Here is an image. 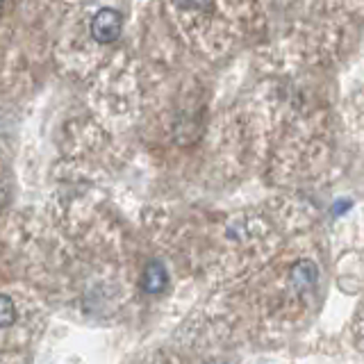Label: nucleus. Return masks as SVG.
<instances>
[{
	"label": "nucleus",
	"mask_w": 364,
	"mask_h": 364,
	"mask_svg": "<svg viewBox=\"0 0 364 364\" xmlns=\"http://www.w3.org/2000/svg\"><path fill=\"white\" fill-rule=\"evenodd\" d=\"M0 11H3V0H0Z\"/></svg>",
	"instance_id": "423d86ee"
},
{
	"label": "nucleus",
	"mask_w": 364,
	"mask_h": 364,
	"mask_svg": "<svg viewBox=\"0 0 364 364\" xmlns=\"http://www.w3.org/2000/svg\"><path fill=\"white\" fill-rule=\"evenodd\" d=\"M16 321V307L9 296L0 294V328H9Z\"/></svg>",
	"instance_id": "20e7f679"
},
{
	"label": "nucleus",
	"mask_w": 364,
	"mask_h": 364,
	"mask_svg": "<svg viewBox=\"0 0 364 364\" xmlns=\"http://www.w3.org/2000/svg\"><path fill=\"white\" fill-rule=\"evenodd\" d=\"M178 3H180L182 7H200V5H205V3H210V0H178Z\"/></svg>",
	"instance_id": "39448f33"
},
{
	"label": "nucleus",
	"mask_w": 364,
	"mask_h": 364,
	"mask_svg": "<svg viewBox=\"0 0 364 364\" xmlns=\"http://www.w3.org/2000/svg\"><path fill=\"white\" fill-rule=\"evenodd\" d=\"M166 282H168V273L164 269L162 262H151V264L146 267L144 271V278H141V287L146 294H162L164 287H166Z\"/></svg>",
	"instance_id": "f03ea898"
},
{
	"label": "nucleus",
	"mask_w": 364,
	"mask_h": 364,
	"mask_svg": "<svg viewBox=\"0 0 364 364\" xmlns=\"http://www.w3.org/2000/svg\"><path fill=\"white\" fill-rule=\"evenodd\" d=\"M121 30H123V14L112 7L98 9L96 16L91 18V37L102 46L117 41L121 37Z\"/></svg>",
	"instance_id": "f257e3e1"
},
{
	"label": "nucleus",
	"mask_w": 364,
	"mask_h": 364,
	"mask_svg": "<svg viewBox=\"0 0 364 364\" xmlns=\"http://www.w3.org/2000/svg\"><path fill=\"white\" fill-rule=\"evenodd\" d=\"M318 280V271L314 267V262L301 259L291 267V284L296 289H310L314 287Z\"/></svg>",
	"instance_id": "7ed1b4c3"
}]
</instances>
